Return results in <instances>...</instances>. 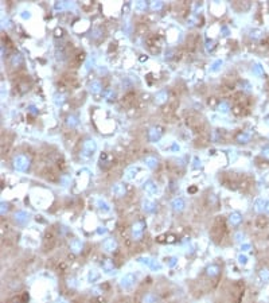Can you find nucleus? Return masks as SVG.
<instances>
[{
	"instance_id": "1",
	"label": "nucleus",
	"mask_w": 269,
	"mask_h": 303,
	"mask_svg": "<svg viewBox=\"0 0 269 303\" xmlns=\"http://www.w3.org/2000/svg\"><path fill=\"white\" fill-rule=\"evenodd\" d=\"M14 167L19 171H26L30 167V159L24 155H18L14 159Z\"/></svg>"
},
{
	"instance_id": "2",
	"label": "nucleus",
	"mask_w": 269,
	"mask_h": 303,
	"mask_svg": "<svg viewBox=\"0 0 269 303\" xmlns=\"http://www.w3.org/2000/svg\"><path fill=\"white\" fill-rule=\"evenodd\" d=\"M143 230H144V222H143V221H139V222H136L133 227H132V237H133V240H136V241L142 240Z\"/></svg>"
},
{
	"instance_id": "3",
	"label": "nucleus",
	"mask_w": 269,
	"mask_h": 303,
	"mask_svg": "<svg viewBox=\"0 0 269 303\" xmlns=\"http://www.w3.org/2000/svg\"><path fill=\"white\" fill-rule=\"evenodd\" d=\"M135 280H136V276H135L133 274H128V275H125V276H124V278L121 279L120 286H121L122 288L128 290V288H131L132 286L135 284Z\"/></svg>"
},
{
	"instance_id": "4",
	"label": "nucleus",
	"mask_w": 269,
	"mask_h": 303,
	"mask_svg": "<svg viewBox=\"0 0 269 303\" xmlns=\"http://www.w3.org/2000/svg\"><path fill=\"white\" fill-rule=\"evenodd\" d=\"M96 148H97V146L93 140H86L82 146V152L86 156H90V155H93V152L96 151Z\"/></svg>"
},
{
	"instance_id": "5",
	"label": "nucleus",
	"mask_w": 269,
	"mask_h": 303,
	"mask_svg": "<svg viewBox=\"0 0 269 303\" xmlns=\"http://www.w3.org/2000/svg\"><path fill=\"white\" fill-rule=\"evenodd\" d=\"M161 134H163V131H161L160 127H153L148 131V139L151 140V142H157V140L160 139Z\"/></svg>"
},
{
	"instance_id": "6",
	"label": "nucleus",
	"mask_w": 269,
	"mask_h": 303,
	"mask_svg": "<svg viewBox=\"0 0 269 303\" xmlns=\"http://www.w3.org/2000/svg\"><path fill=\"white\" fill-rule=\"evenodd\" d=\"M82 248H84V242L81 240H78V238H74V240L70 242V249L73 253H81L82 252Z\"/></svg>"
},
{
	"instance_id": "7",
	"label": "nucleus",
	"mask_w": 269,
	"mask_h": 303,
	"mask_svg": "<svg viewBox=\"0 0 269 303\" xmlns=\"http://www.w3.org/2000/svg\"><path fill=\"white\" fill-rule=\"evenodd\" d=\"M102 247H104V249L106 251V252H113V251H116V248H117V242L114 238H106V240L104 241V244H102Z\"/></svg>"
},
{
	"instance_id": "8",
	"label": "nucleus",
	"mask_w": 269,
	"mask_h": 303,
	"mask_svg": "<svg viewBox=\"0 0 269 303\" xmlns=\"http://www.w3.org/2000/svg\"><path fill=\"white\" fill-rule=\"evenodd\" d=\"M112 193H113V195H116V197H124V195H125V193H127L125 186H124L122 183H117V185L113 186Z\"/></svg>"
},
{
	"instance_id": "9",
	"label": "nucleus",
	"mask_w": 269,
	"mask_h": 303,
	"mask_svg": "<svg viewBox=\"0 0 269 303\" xmlns=\"http://www.w3.org/2000/svg\"><path fill=\"white\" fill-rule=\"evenodd\" d=\"M102 270H104L106 274H110L114 270V264L112 259H104L102 260Z\"/></svg>"
},
{
	"instance_id": "10",
	"label": "nucleus",
	"mask_w": 269,
	"mask_h": 303,
	"mask_svg": "<svg viewBox=\"0 0 269 303\" xmlns=\"http://www.w3.org/2000/svg\"><path fill=\"white\" fill-rule=\"evenodd\" d=\"M15 221L18 224H22V225L27 224L28 222V214H27V213H24V212H18L15 214Z\"/></svg>"
},
{
	"instance_id": "11",
	"label": "nucleus",
	"mask_w": 269,
	"mask_h": 303,
	"mask_svg": "<svg viewBox=\"0 0 269 303\" xmlns=\"http://www.w3.org/2000/svg\"><path fill=\"white\" fill-rule=\"evenodd\" d=\"M135 99H136L135 93L133 92H128L127 95L122 97V104L125 105V106H131L135 102Z\"/></svg>"
},
{
	"instance_id": "12",
	"label": "nucleus",
	"mask_w": 269,
	"mask_h": 303,
	"mask_svg": "<svg viewBox=\"0 0 269 303\" xmlns=\"http://www.w3.org/2000/svg\"><path fill=\"white\" fill-rule=\"evenodd\" d=\"M171 206L175 212H182L183 209H185V201H183L182 198H175L171 202Z\"/></svg>"
},
{
	"instance_id": "13",
	"label": "nucleus",
	"mask_w": 269,
	"mask_h": 303,
	"mask_svg": "<svg viewBox=\"0 0 269 303\" xmlns=\"http://www.w3.org/2000/svg\"><path fill=\"white\" fill-rule=\"evenodd\" d=\"M198 41H199V38L196 35H190L189 38H187V49H189L190 51H194Z\"/></svg>"
},
{
	"instance_id": "14",
	"label": "nucleus",
	"mask_w": 269,
	"mask_h": 303,
	"mask_svg": "<svg viewBox=\"0 0 269 303\" xmlns=\"http://www.w3.org/2000/svg\"><path fill=\"white\" fill-rule=\"evenodd\" d=\"M267 201L265 199H262V198H258L257 201L254 202V210L256 212H258V213H262L264 210L267 209Z\"/></svg>"
},
{
	"instance_id": "15",
	"label": "nucleus",
	"mask_w": 269,
	"mask_h": 303,
	"mask_svg": "<svg viewBox=\"0 0 269 303\" xmlns=\"http://www.w3.org/2000/svg\"><path fill=\"white\" fill-rule=\"evenodd\" d=\"M206 274L210 276V278H215V276L219 275V267L215 266V264H211L206 268Z\"/></svg>"
},
{
	"instance_id": "16",
	"label": "nucleus",
	"mask_w": 269,
	"mask_h": 303,
	"mask_svg": "<svg viewBox=\"0 0 269 303\" xmlns=\"http://www.w3.org/2000/svg\"><path fill=\"white\" fill-rule=\"evenodd\" d=\"M229 221H230V224H232V225L237 227V225H240V222L242 221V217H241L240 213L234 212V213H232V214L229 216Z\"/></svg>"
},
{
	"instance_id": "17",
	"label": "nucleus",
	"mask_w": 269,
	"mask_h": 303,
	"mask_svg": "<svg viewBox=\"0 0 269 303\" xmlns=\"http://www.w3.org/2000/svg\"><path fill=\"white\" fill-rule=\"evenodd\" d=\"M143 209L146 212H148V213H152V212H155L156 205H155V202L149 201V199H144V201H143Z\"/></svg>"
},
{
	"instance_id": "18",
	"label": "nucleus",
	"mask_w": 269,
	"mask_h": 303,
	"mask_svg": "<svg viewBox=\"0 0 269 303\" xmlns=\"http://www.w3.org/2000/svg\"><path fill=\"white\" fill-rule=\"evenodd\" d=\"M144 190H146L148 194H156L157 187H156V185L152 181H148L146 185H144Z\"/></svg>"
},
{
	"instance_id": "19",
	"label": "nucleus",
	"mask_w": 269,
	"mask_h": 303,
	"mask_svg": "<svg viewBox=\"0 0 269 303\" xmlns=\"http://www.w3.org/2000/svg\"><path fill=\"white\" fill-rule=\"evenodd\" d=\"M167 99H168V95H167V92H164V90L156 93V96H155V101L157 102V104H163V102L167 101Z\"/></svg>"
},
{
	"instance_id": "20",
	"label": "nucleus",
	"mask_w": 269,
	"mask_h": 303,
	"mask_svg": "<svg viewBox=\"0 0 269 303\" xmlns=\"http://www.w3.org/2000/svg\"><path fill=\"white\" fill-rule=\"evenodd\" d=\"M146 163L149 169H156L157 164H159V160L153 156H148V158H146Z\"/></svg>"
},
{
	"instance_id": "21",
	"label": "nucleus",
	"mask_w": 269,
	"mask_h": 303,
	"mask_svg": "<svg viewBox=\"0 0 269 303\" xmlns=\"http://www.w3.org/2000/svg\"><path fill=\"white\" fill-rule=\"evenodd\" d=\"M22 65H23V57L20 54H15L14 57H12V66L20 67Z\"/></svg>"
},
{
	"instance_id": "22",
	"label": "nucleus",
	"mask_w": 269,
	"mask_h": 303,
	"mask_svg": "<svg viewBox=\"0 0 269 303\" xmlns=\"http://www.w3.org/2000/svg\"><path fill=\"white\" fill-rule=\"evenodd\" d=\"M101 88H102V85H101L100 81H93V82L90 84V90L93 93H98L101 90Z\"/></svg>"
},
{
	"instance_id": "23",
	"label": "nucleus",
	"mask_w": 269,
	"mask_h": 303,
	"mask_svg": "<svg viewBox=\"0 0 269 303\" xmlns=\"http://www.w3.org/2000/svg\"><path fill=\"white\" fill-rule=\"evenodd\" d=\"M85 59V54L84 53H79V54H77V55H74V58H73V63L74 65H81V62H82Z\"/></svg>"
},
{
	"instance_id": "24",
	"label": "nucleus",
	"mask_w": 269,
	"mask_h": 303,
	"mask_svg": "<svg viewBox=\"0 0 269 303\" xmlns=\"http://www.w3.org/2000/svg\"><path fill=\"white\" fill-rule=\"evenodd\" d=\"M260 278H261L264 281L269 280V270H267V268H262V270L260 271Z\"/></svg>"
},
{
	"instance_id": "25",
	"label": "nucleus",
	"mask_w": 269,
	"mask_h": 303,
	"mask_svg": "<svg viewBox=\"0 0 269 303\" xmlns=\"http://www.w3.org/2000/svg\"><path fill=\"white\" fill-rule=\"evenodd\" d=\"M97 205H98V209H100V210H104V212L109 210V206H108V203H106L105 201H98Z\"/></svg>"
},
{
	"instance_id": "26",
	"label": "nucleus",
	"mask_w": 269,
	"mask_h": 303,
	"mask_svg": "<svg viewBox=\"0 0 269 303\" xmlns=\"http://www.w3.org/2000/svg\"><path fill=\"white\" fill-rule=\"evenodd\" d=\"M249 139H250V136L247 134H241V135H238V138H237V140L240 143H246Z\"/></svg>"
},
{
	"instance_id": "27",
	"label": "nucleus",
	"mask_w": 269,
	"mask_h": 303,
	"mask_svg": "<svg viewBox=\"0 0 269 303\" xmlns=\"http://www.w3.org/2000/svg\"><path fill=\"white\" fill-rule=\"evenodd\" d=\"M67 124H69L70 127H75L77 124H78V120H77L75 116H69L67 117Z\"/></svg>"
},
{
	"instance_id": "28",
	"label": "nucleus",
	"mask_w": 269,
	"mask_h": 303,
	"mask_svg": "<svg viewBox=\"0 0 269 303\" xmlns=\"http://www.w3.org/2000/svg\"><path fill=\"white\" fill-rule=\"evenodd\" d=\"M144 303H155V296H153L152 294H147V295L144 296Z\"/></svg>"
},
{
	"instance_id": "29",
	"label": "nucleus",
	"mask_w": 269,
	"mask_h": 303,
	"mask_svg": "<svg viewBox=\"0 0 269 303\" xmlns=\"http://www.w3.org/2000/svg\"><path fill=\"white\" fill-rule=\"evenodd\" d=\"M147 6H148V4L146 2H137V4H136V8H137L139 11H146Z\"/></svg>"
},
{
	"instance_id": "30",
	"label": "nucleus",
	"mask_w": 269,
	"mask_h": 303,
	"mask_svg": "<svg viewBox=\"0 0 269 303\" xmlns=\"http://www.w3.org/2000/svg\"><path fill=\"white\" fill-rule=\"evenodd\" d=\"M218 109L221 110V112H228V110H229V104H228V102H221V104L218 105Z\"/></svg>"
},
{
	"instance_id": "31",
	"label": "nucleus",
	"mask_w": 269,
	"mask_h": 303,
	"mask_svg": "<svg viewBox=\"0 0 269 303\" xmlns=\"http://www.w3.org/2000/svg\"><path fill=\"white\" fill-rule=\"evenodd\" d=\"M161 7H163V3H161V2H153L152 4H151V8H152V10H160V8Z\"/></svg>"
},
{
	"instance_id": "32",
	"label": "nucleus",
	"mask_w": 269,
	"mask_h": 303,
	"mask_svg": "<svg viewBox=\"0 0 269 303\" xmlns=\"http://www.w3.org/2000/svg\"><path fill=\"white\" fill-rule=\"evenodd\" d=\"M96 279H98V272H96V271H90V274H89V280H90V281H94Z\"/></svg>"
},
{
	"instance_id": "33",
	"label": "nucleus",
	"mask_w": 269,
	"mask_h": 303,
	"mask_svg": "<svg viewBox=\"0 0 269 303\" xmlns=\"http://www.w3.org/2000/svg\"><path fill=\"white\" fill-rule=\"evenodd\" d=\"M7 210H8V203H6V202H2V216L6 214Z\"/></svg>"
},
{
	"instance_id": "34",
	"label": "nucleus",
	"mask_w": 269,
	"mask_h": 303,
	"mask_svg": "<svg viewBox=\"0 0 269 303\" xmlns=\"http://www.w3.org/2000/svg\"><path fill=\"white\" fill-rule=\"evenodd\" d=\"M254 73H256V74H260V76L264 74V71H262V69H261V66H260V65H256V66H254Z\"/></svg>"
},
{
	"instance_id": "35",
	"label": "nucleus",
	"mask_w": 269,
	"mask_h": 303,
	"mask_svg": "<svg viewBox=\"0 0 269 303\" xmlns=\"http://www.w3.org/2000/svg\"><path fill=\"white\" fill-rule=\"evenodd\" d=\"M238 261H240L241 264H246L247 257H246V256H244V255H241V256H238Z\"/></svg>"
},
{
	"instance_id": "36",
	"label": "nucleus",
	"mask_w": 269,
	"mask_h": 303,
	"mask_svg": "<svg viewBox=\"0 0 269 303\" xmlns=\"http://www.w3.org/2000/svg\"><path fill=\"white\" fill-rule=\"evenodd\" d=\"M206 49H207L209 51H211L213 49H214V42H213V41H209V42H207V45H206Z\"/></svg>"
},
{
	"instance_id": "37",
	"label": "nucleus",
	"mask_w": 269,
	"mask_h": 303,
	"mask_svg": "<svg viewBox=\"0 0 269 303\" xmlns=\"http://www.w3.org/2000/svg\"><path fill=\"white\" fill-rule=\"evenodd\" d=\"M219 65H222V61H215L214 63H213V67H211V70H217L219 67Z\"/></svg>"
},
{
	"instance_id": "38",
	"label": "nucleus",
	"mask_w": 269,
	"mask_h": 303,
	"mask_svg": "<svg viewBox=\"0 0 269 303\" xmlns=\"http://www.w3.org/2000/svg\"><path fill=\"white\" fill-rule=\"evenodd\" d=\"M62 101H63V96L62 95H55V102H57V104H61Z\"/></svg>"
},
{
	"instance_id": "39",
	"label": "nucleus",
	"mask_w": 269,
	"mask_h": 303,
	"mask_svg": "<svg viewBox=\"0 0 269 303\" xmlns=\"http://www.w3.org/2000/svg\"><path fill=\"white\" fill-rule=\"evenodd\" d=\"M252 37H253V38H260V37H261V32H260L258 30H256V31L252 32Z\"/></svg>"
},
{
	"instance_id": "40",
	"label": "nucleus",
	"mask_w": 269,
	"mask_h": 303,
	"mask_svg": "<svg viewBox=\"0 0 269 303\" xmlns=\"http://www.w3.org/2000/svg\"><path fill=\"white\" fill-rule=\"evenodd\" d=\"M175 263H176V259H175V257H171V259H170V261H168V266H170V267H172V266H175Z\"/></svg>"
},
{
	"instance_id": "41",
	"label": "nucleus",
	"mask_w": 269,
	"mask_h": 303,
	"mask_svg": "<svg viewBox=\"0 0 269 303\" xmlns=\"http://www.w3.org/2000/svg\"><path fill=\"white\" fill-rule=\"evenodd\" d=\"M217 102H218V101H217V99H215V97H213V100H209V105H213V106H214V105L217 104Z\"/></svg>"
},
{
	"instance_id": "42",
	"label": "nucleus",
	"mask_w": 269,
	"mask_h": 303,
	"mask_svg": "<svg viewBox=\"0 0 269 303\" xmlns=\"http://www.w3.org/2000/svg\"><path fill=\"white\" fill-rule=\"evenodd\" d=\"M262 154H264V156H265V158H268V159H269V147H267L265 150L262 151Z\"/></svg>"
},
{
	"instance_id": "43",
	"label": "nucleus",
	"mask_w": 269,
	"mask_h": 303,
	"mask_svg": "<svg viewBox=\"0 0 269 303\" xmlns=\"http://www.w3.org/2000/svg\"><path fill=\"white\" fill-rule=\"evenodd\" d=\"M241 249L242 251H249L250 249V245L249 244H244V245H241Z\"/></svg>"
},
{
	"instance_id": "44",
	"label": "nucleus",
	"mask_w": 269,
	"mask_h": 303,
	"mask_svg": "<svg viewBox=\"0 0 269 303\" xmlns=\"http://www.w3.org/2000/svg\"><path fill=\"white\" fill-rule=\"evenodd\" d=\"M166 241H167V242H174L175 241V236H168L167 238H166Z\"/></svg>"
},
{
	"instance_id": "45",
	"label": "nucleus",
	"mask_w": 269,
	"mask_h": 303,
	"mask_svg": "<svg viewBox=\"0 0 269 303\" xmlns=\"http://www.w3.org/2000/svg\"><path fill=\"white\" fill-rule=\"evenodd\" d=\"M55 35H57V37H61V35H62V28H57V30H55Z\"/></svg>"
},
{
	"instance_id": "46",
	"label": "nucleus",
	"mask_w": 269,
	"mask_h": 303,
	"mask_svg": "<svg viewBox=\"0 0 269 303\" xmlns=\"http://www.w3.org/2000/svg\"><path fill=\"white\" fill-rule=\"evenodd\" d=\"M194 162H195V167H200V160H198V158H195Z\"/></svg>"
},
{
	"instance_id": "47",
	"label": "nucleus",
	"mask_w": 269,
	"mask_h": 303,
	"mask_svg": "<svg viewBox=\"0 0 269 303\" xmlns=\"http://www.w3.org/2000/svg\"><path fill=\"white\" fill-rule=\"evenodd\" d=\"M236 237H237V240L240 241V240H241V237H244V236H242L241 233H237V234H236Z\"/></svg>"
},
{
	"instance_id": "48",
	"label": "nucleus",
	"mask_w": 269,
	"mask_h": 303,
	"mask_svg": "<svg viewBox=\"0 0 269 303\" xmlns=\"http://www.w3.org/2000/svg\"><path fill=\"white\" fill-rule=\"evenodd\" d=\"M112 46H110V49H109V51H112V50H114L116 49V43H110Z\"/></svg>"
},
{
	"instance_id": "49",
	"label": "nucleus",
	"mask_w": 269,
	"mask_h": 303,
	"mask_svg": "<svg viewBox=\"0 0 269 303\" xmlns=\"http://www.w3.org/2000/svg\"><path fill=\"white\" fill-rule=\"evenodd\" d=\"M196 191V187H191V189H189V193H195Z\"/></svg>"
},
{
	"instance_id": "50",
	"label": "nucleus",
	"mask_w": 269,
	"mask_h": 303,
	"mask_svg": "<svg viewBox=\"0 0 269 303\" xmlns=\"http://www.w3.org/2000/svg\"><path fill=\"white\" fill-rule=\"evenodd\" d=\"M157 241H159V242H163V241H164V236H160V237H157Z\"/></svg>"
},
{
	"instance_id": "51",
	"label": "nucleus",
	"mask_w": 269,
	"mask_h": 303,
	"mask_svg": "<svg viewBox=\"0 0 269 303\" xmlns=\"http://www.w3.org/2000/svg\"><path fill=\"white\" fill-rule=\"evenodd\" d=\"M265 212L268 213V214H269V202L267 203V209H265Z\"/></svg>"
},
{
	"instance_id": "52",
	"label": "nucleus",
	"mask_w": 269,
	"mask_h": 303,
	"mask_svg": "<svg viewBox=\"0 0 269 303\" xmlns=\"http://www.w3.org/2000/svg\"><path fill=\"white\" fill-rule=\"evenodd\" d=\"M23 18H30V14H23Z\"/></svg>"
}]
</instances>
